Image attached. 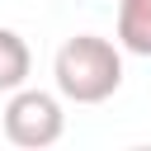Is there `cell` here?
<instances>
[{
    "label": "cell",
    "mask_w": 151,
    "mask_h": 151,
    "mask_svg": "<svg viewBox=\"0 0 151 151\" xmlns=\"http://www.w3.org/2000/svg\"><path fill=\"white\" fill-rule=\"evenodd\" d=\"M57 76V94L71 104H104L118 85H123V52L99 38V33H76L57 47L52 61Z\"/></svg>",
    "instance_id": "1"
},
{
    "label": "cell",
    "mask_w": 151,
    "mask_h": 151,
    "mask_svg": "<svg viewBox=\"0 0 151 151\" xmlns=\"http://www.w3.org/2000/svg\"><path fill=\"white\" fill-rule=\"evenodd\" d=\"M66 132V113H61V99L47 94V90H9V104H5V137L14 146H28V151H42L52 142H61Z\"/></svg>",
    "instance_id": "2"
},
{
    "label": "cell",
    "mask_w": 151,
    "mask_h": 151,
    "mask_svg": "<svg viewBox=\"0 0 151 151\" xmlns=\"http://www.w3.org/2000/svg\"><path fill=\"white\" fill-rule=\"evenodd\" d=\"M118 42L132 57H151V0H118Z\"/></svg>",
    "instance_id": "3"
},
{
    "label": "cell",
    "mask_w": 151,
    "mask_h": 151,
    "mask_svg": "<svg viewBox=\"0 0 151 151\" xmlns=\"http://www.w3.org/2000/svg\"><path fill=\"white\" fill-rule=\"evenodd\" d=\"M28 71H33V52H28V42H24L14 28H0V90H19V85H28Z\"/></svg>",
    "instance_id": "4"
}]
</instances>
